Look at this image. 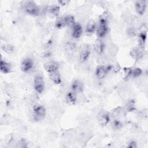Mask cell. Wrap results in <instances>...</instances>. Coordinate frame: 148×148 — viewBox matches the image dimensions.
I'll return each mask as SVG.
<instances>
[{
	"mask_svg": "<svg viewBox=\"0 0 148 148\" xmlns=\"http://www.w3.org/2000/svg\"><path fill=\"white\" fill-rule=\"evenodd\" d=\"M112 126L114 129H120L122 127V123L119 120H114L113 121Z\"/></svg>",
	"mask_w": 148,
	"mask_h": 148,
	"instance_id": "cell-26",
	"label": "cell"
},
{
	"mask_svg": "<svg viewBox=\"0 0 148 148\" xmlns=\"http://www.w3.org/2000/svg\"><path fill=\"white\" fill-rule=\"evenodd\" d=\"M22 9L28 14L33 16L40 15V8L32 1H24L21 2Z\"/></svg>",
	"mask_w": 148,
	"mask_h": 148,
	"instance_id": "cell-1",
	"label": "cell"
},
{
	"mask_svg": "<svg viewBox=\"0 0 148 148\" xmlns=\"http://www.w3.org/2000/svg\"><path fill=\"white\" fill-rule=\"evenodd\" d=\"M108 73L106 66L103 65H100L97 67L95 70V75L98 79H103Z\"/></svg>",
	"mask_w": 148,
	"mask_h": 148,
	"instance_id": "cell-13",
	"label": "cell"
},
{
	"mask_svg": "<svg viewBox=\"0 0 148 148\" xmlns=\"http://www.w3.org/2000/svg\"><path fill=\"white\" fill-rule=\"evenodd\" d=\"M97 120L101 125L105 126L110 122V116L108 112L101 110L97 115Z\"/></svg>",
	"mask_w": 148,
	"mask_h": 148,
	"instance_id": "cell-6",
	"label": "cell"
},
{
	"mask_svg": "<svg viewBox=\"0 0 148 148\" xmlns=\"http://www.w3.org/2000/svg\"><path fill=\"white\" fill-rule=\"evenodd\" d=\"M147 1H137L135 3V8L136 13L139 15H143L146 9Z\"/></svg>",
	"mask_w": 148,
	"mask_h": 148,
	"instance_id": "cell-10",
	"label": "cell"
},
{
	"mask_svg": "<svg viewBox=\"0 0 148 148\" xmlns=\"http://www.w3.org/2000/svg\"><path fill=\"white\" fill-rule=\"evenodd\" d=\"M71 89L76 94L81 93L84 90V84L80 80H75L71 84Z\"/></svg>",
	"mask_w": 148,
	"mask_h": 148,
	"instance_id": "cell-11",
	"label": "cell"
},
{
	"mask_svg": "<svg viewBox=\"0 0 148 148\" xmlns=\"http://www.w3.org/2000/svg\"><path fill=\"white\" fill-rule=\"evenodd\" d=\"M55 25L58 29H61V28L64 27L65 26V22H64V17H61L59 18L58 19H57Z\"/></svg>",
	"mask_w": 148,
	"mask_h": 148,
	"instance_id": "cell-25",
	"label": "cell"
},
{
	"mask_svg": "<svg viewBox=\"0 0 148 148\" xmlns=\"http://www.w3.org/2000/svg\"><path fill=\"white\" fill-rule=\"evenodd\" d=\"M136 143L134 141H131L130 142V143H128V147H131V148H134L136 147Z\"/></svg>",
	"mask_w": 148,
	"mask_h": 148,
	"instance_id": "cell-30",
	"label": "cell"
},
{
	"mask_svg": "<svg viewBox=\"0 0 148 148\" xmlns=\"http://www.w3.org/2000/svg\"><path fill=\"white\" fill-rule=\"evenodd\" d=\"M1 49L4 52L8 54H11L13 53L14 50V47L10 44L2 45L1 46Z\"/></svg>",
	"mask_w": 148,
	"mask_h": 148,
	"instance_id": "cell-23",
	"label": "cell"
},
{
	"mask_svg": "<svg viewBox=\"0 0 148 148\" xmlns=\"http://www.w3.org/2000/svg\"><path fill=\"white\" fill-rule=\"evenodd\" d=\"M147 39V34L145 31L140 32L138 35V46L142 49L144 48Z\"/></svg>",
	"mask_w": 148,
	"mask_h": 148,
	"instance_id": "cell-17",
	"label": "cell"
},
{
	"mask_svg": "<svg viewBox=\"0 0 148 148\" xmlns=\"http://www.w3.org/2000/svg\"><path fill=\"white\" fill-rule=\"evenodd\" d=\"M97 29V24L93 20L90 21L86 27V34L87 35L90 36L92 34L94 33L95 31H96Z\"/></svg>",
	"mask_w": 148,
	"mask_h": 148,
	"instance_id": "cell-15",
	"label": "cell"
},
{
	"mask_svg": "<svg viewBox=\"0 0 148 148\" xmlns=\"http://www.w3.org/2000/svg\"><path fill=\"white\" fill-rule=\"evenodd\" d=\"M59 64L55 61H50L45 63L44 68L49 73H51L58 71L59 68Z\"/></svg>",
	"mask_w": 148,
	"mask_h": 148,
	"instance_id": "cell-8",
	"label": "cell"
},
{
	"mask_svg": "<svg viewBox=\"0 0 148 148\" xmlns=\"http://www.w3.org/2000/svg\"><path fill=\"white\" fill-rule=\"evenodd\" d=\"M58 4L60 5L61 6H65L69 3V1L67 0H62V1H58Z\"/></svg>",
	"mask_w": 148,
	"mask_h": 148,
	"instance_id": "cell-29",
	"label": "cell"
},
{
	"mask_svg": "<svg viewBox=\"0 0 148 148\" xmlns=\"http://www.w3.org/2000/svg\"><path fill=\"white\" fill-rule=\"evenodd\" d=\"M60 6L58 5H51L50 6L48 7V9H47V12H49V13L53 17H57L59 14L60 13Z\"/></svg>",
	"mask_w": 148,
	"mask_h": 148,
	"instance_id": "cell-20",
	"label": "cell"
},
{
	"mask_svg": "<svg viewBox=\"0 0 148 148\" xmlns=\"http://www.w3.org/2000/svg\"><path fill=\"white\" fill-rule=\"evenodd\" d=\"M18 144V147H26L27 146V142L25 139H21L19 141Z\"/></svg>",
	"mask_w": 148,
	"mask_h": 148,
	"instance_id": "cell-28",
	"label": "cell"
},
{
	"mask_svg": "<svg viewBox=\"0 0 148 148\" xmlns=\"http://www.w3.org/2000/svg\"><path fill=\"white\" fill-rule=\"evenodd\" d=\"M130 55L136 61H138L142 59L143 57V49H142L139 46L133 47L130 51Z\"/></svg>",
	"mask_w": 148,
	"mask_h": 148,
	"instance_id": "cell-9",
	"label": "cell"
},
{
	"mask_svg": "<svg viewBox=\"0 0 148 148\" xmlns=\"http://www.w3.org/2000/svg\"><path fill=\"white\" fill-rule=\"evenodd\" d=\"M1 72L4 74L9 73L11 72V65L10 63L1 60L0 62Z\"/></svg>",
	"mask_w": 148,
	"mask_h": 148,
	"instance_id": "cell-16",
	"label": "cell"
},
{
	"mask_svg": "<svg viewBox=\"0 0 148 148\" xmlns=\"http://www.w3.org/2000/svg\"><path fill=\"white\" fill-rule=\"evenodd\" d=\"M142 73V71L140 68H135L134 69H131V77L136 78L140 76Z\"/></svg>",
	"mask_w": 148,
	"mask_h": 148,
	"instance_id": "cell-24",
	"label": "cell"
},
{
	"mask_svg": "<svg viewBox=\"0 0 148 148\" xmlns=\"http://www.w3.org/2000/svg\"><path fill=\"white\" fill-rule=\"evenodd\" d=\"M76 94L73 91H71L66 93L65 95V101L68 104L71 105H74L76 102Z\"/></svg>",
	"mask_w": 148,
	"mask_h": 148,
	"instance_id": "cell-14",
	"label": "cell"
},
{
	"mask_svg": "<svg viewBox=\"0 0 148 148\" xmlns=\"http://www.w3.org/2000/svg\"><path fill=\"white\" fill-rule=\"evenodd\" d=\"M49 77H50V80L55 84H60L61 83V75L58 71L49 73Z\"/></svg>",
	"mask_w": 148,
	"mask_h": 148,
	"instance_id": "cell-18",
	"label": "cell"
},
{
	"mask_svg": "<svg viewBox=\"0 0 148 148\" xmlns=\"http://www.w3.org/2000/svg\"><path fill=\"white\" fill-rule=\"evenodd\" d=\"M34 87L35 91L42 94L45 89V82L43 77L40 75H36L34 80Z\"/></svg>",
	"mask_w": 148,
	"mask_h": 148,
	"instance_id": "cell-5",
	"label": "cell"
},
{
	"mask_svg": "<svg viewBox=\"0 0 148 148\" xmlns=\"http://www.w3.org/2000/svg\"><path fill=\"white\" fill-rule=\"evenodd\" d=\"M136 108V103L134 99H131L129 101L125 106V109L128 112H131L135 110Z\"/></svg>",
	"mask_w": 148,
	"mask_h": 148,
	"instance_id": "cell-22",
	"label": "cell"
},
{
	"mask_svg": "<svg viewBox=\"0 0 148 148\" xmlns=\"http://www.w3.org/2000/svg\"><path fill=\"white\" fill-rule=\"evenodd\" d=\"M33 116L34 119L36 121L43 120L46 116V109L45 107L39 104H37L33 107Z\"/></svg>",
	"mask_w": 148,
	"mask_h": 148,
	"instance_id": "cell-2",
	"label": "cell"
},
{
	"mask_svg": "<svg viewBox=\"0 0 148 148\" xmlns=\"http://www.w3.org/2000/svg\"><path fill=\"white\" fill-rule=\"evenodd\" d=\"M109 31V27L106 24L98 23V25L96 29L97 36L99 39L105 37Z\"/></svg>",
	"mask_w": 148,
	"mask_h": 148,
	"instance_id": "cell-7",
	"label": "cell"
},
{
	"mask_svg": "<svg viewBox=\"0 0 148 148\" xmlns=\"http://www.w3.org/2000/svg\"><path fill=\"white\" fill-rule=\"evenodd\" d=\"M94 49L97 54H102L103 53L105 49V45L101 39H98L97 40L95 44Z\"/></svg>",
	"mask_w": 148,
	"mask_h": 148,
	"instance_id": "cell-19",
	"label": "cell"
},
{
	"mask_svg": "<svg viewBox=\"0 0 148 148\" xmlns=\"http://www.w3.org/2000/svg\"><path fill=\"white\" fill-rule=\"evenodd\" d=\"M83 33L82 25L79 23H76L72 26V36L74 39H79Z\"/></svg>",
	"mask_w": 148,
	"mask_h": 148,
	"instance_id": "cell-12",
	"label": "cell"
},
{
	"mask_svg": "<svg viewBox=\"0 0 148 148\" xmlns=\"http://www.w3.org/2000/svg\"><path fill=\"white\" fill-rule=\"evenodd\" d=\"M64 20L65 26L72 27V26L75 24V18L72 15L68 14L65 16H64Z\"/></svg>",
	"mask_w": 148,
	"mask_h": 148,
	"instance_id": "cell-21",
	"label": "cell"
},
{
	"mask_svg": "<svg viewBox=\"0 0 148 148\" xmlns=\"http://www.w3.org/2000/svg\"><path fill=\"white\" fill-rule=\"evenodd\" d=\"M127 34L130 36H134L136 34V29L133 27H130L127 30Z\"/></svg>",
	"mask_w": 148,
	"mask_h": 148,
	"instance_id": "cell-27",
	"label": "cell"
},
{
	"mask_svg": "<svg viewBox=\"0 0 148 148\" xmlns=\"http://www.w3.org/2000/svg\"><path fill=\"white\" fill-rule=\"evenodd\" d=\"M34 68V61L29 57H27L21 61L20 65L21 70L25 73H29L31 72Z\"/></svg>",
	"mask_w": 148,
	"mask_h": 148,
	"instance_id": "cell-4",
	"label": "cell"
},
{
	"mask_svg": "<svg viewBox=\"0 0 148 148\" xmlns=\"http://www.w3.org/2000/svg\"><path fill=\"white\" fill-rule=\"evenodd\" d=\"M91 52V46L88 44H84L82 45L80 49L79 60L82 63L86 62L90 56Z\"/></svg>",
	"mask_w": 148,
	"mask_h": 148,
	"instance_id": "cell-3",
	"label": "cell"
}]
</instances>
